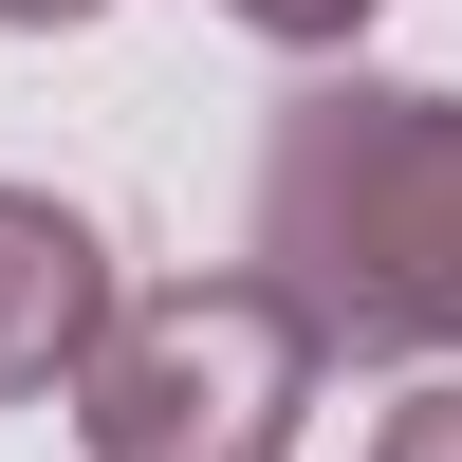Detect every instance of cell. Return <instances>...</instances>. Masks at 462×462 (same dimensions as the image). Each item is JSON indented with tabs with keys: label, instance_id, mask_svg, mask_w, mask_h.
Masks as SVG:
<instances>
[{
	"label": "cell",
	"instance_id": "cell-1",
	"mask_svg": "<svg viewBox=\"0 0 462 462\" xmlns=\"http://www.w3.org/2000/svg\"><path fill=\"white\" fill-rule=\"evenodd\" d=\"M241 278L296 296V333L352 370L462 352V93L426 74H315L259 148Z\"/></svg>",
	"mask_w": 462,
	"mask_h": 462
},
{
	"label": "cell",
	"instance_id": "cell-2",
	"mask_svg": "<svg viewBox=\"0 0 462 462\" xmlns=\"http://www.w3.org/2000/svg\"><path fill=\"white\" fill-rule=\"evenodd\" d=\"M315 333H296L278 278H111L93 352H74V444L93 462H278L296 426H315Z\"/></svg>",
	"mask_w": 462,
	"mask_h": 462
},
{
	"label": "cell",
	"instance_id": "cell-3",
	"mask_svg": "<svg viewBox=\"0 0 462 462\" xmlns=\"http://www.w3.org/2000/svg\"><path fill=\"white\" fill-rule=\"evenodd\" d=\"M93 315H111V241L56 204V185H0V407L74 389Z\"/></svg>",
	"mask_w": 462,
	"mask_h": 462
},
{
	"label": "cell",
	"instance_id": "cell-4",
	"mask_svg": "<svg viewBox=\"0 0 462 462\" xmlns=\"http://www.w3.org/2000/svg\"><path fill=\"white\" fill-rule=\"evenodd\" d=\"M222 19H241V37H278V56H352L389 0H222Z\"/></svg>",
	"mask_w": 462,
	"mask_h": 462
},
{
	"label": "cell",
	"instance_id": "cell-5",
	"mask_svg": "<svg viewBox=\"0 0 462 462\" xmlns=\"http://www.w3.org/2000/svg\"><path fill=\"white\" fill-rule=\"evenodd\" d=\"M370 462H462V389H407L389 426H370Z\"/></svg>",
	"mask_w": 462,
	"mask_h": 462
},
{
	"label": "cell",
	"instance_id": "cell-6",
	"mask_svg": "<svg viewBox=\"0 0 462 462\" xmlns=\"http://www.w3.org/2000/svg\"><path fill=\"white\" fill-rule=\"evenodd\" d=\"M74 19H111V0H0V37H74Z\"/></svg>",
	"mask_w": 462,
	"mask_h": 462
}]
</instances>
